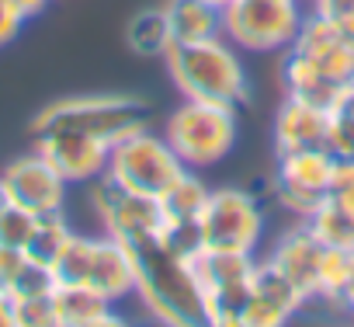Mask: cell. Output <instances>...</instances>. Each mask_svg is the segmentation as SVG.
I'll return each mask as SVG.
<instances>
[{
	"label": "cell",
	"instance_id": "cell-1",
	"mask_svg": "<svg viewBox=\"0 0 354 327\" xmlns=\"http://www.w3.org/2000/svg\"><path fill=\"white\" fill-rule=\"evenodd\" d=\"M129 258H132L136 296L153 320L170 324V327L205 324L202 285L195 279L192 258L177 254L163 233L129 244Z\"/></svg>",
	"mask_w": 354,
	"mask_h": 327
},
{
	"label": "cell",
	"instance_id": "cell-2",
	"mask_svg": "<svg viewBox=\"0 0 354 327\" xmlns=\"http://www.w3.org/2000/svg\"><path fill=\"white\" fill-rule=\"evenodd\" d=\"M163 67L174 87L181 91V98L226 105L236 112L250 101V77L243 56L226 35H212L202 42H177L163 56Z\"/></svg>",
	"mask_w": 354,
	"mask_h": 327
},
{
	"label": "cell",
	"instance_id": "cell-3",
	"mask_svg": "<svg viewBox=\"0 0 354 327\" xmlns=\"http://www.w3.org/2000/svg\"><path fill=\"white\" fill-rule=\"evenodd\" d=\"M163 136L188 171H209L233 153L240 139V118L236 108L185 98L167 115Z\"/></svg>",
	"mask_w": 354,
	"mask_h": 327
},
{
	"label": "cell",
	"instance_id": "cell-4",
	"mask_svg": "<svg viewBox=\"0 0 354 327\" xmlns=\"http://www.w3.org/2000/svg\"><path fill=\"white\" fill-rule=\"evenodd\" d=\"M149 118H153V108L136 94H80V98H59V101L46 105L35 115L32 132L77 129V132H91L104 143H118L122 136L149 125Z\"/></svg>",
	"mask_w": 354,
	"mask_h": 327
},
{
	"label": "cell",
	"instance_id": "cell-5",
	"mask_svg": "<svg viewBox=\"0 0 354 327\" xmlns=\"http://www.w3.org/2000/svg\"><path fill=\"white\" fill-rule=\"evenodd\" d=\"M53 275H56V282H66V285H87V289L101 292L104 299H111L115 306L125 303L129 296H136L129 247L108 233H97V237L73 233L66 251L53 265Z\"/></svg>",
	"mask_w": 354,
	"mask_h": 327
},
{
	"label": "cell",
	"instance_id": "cell-6",
	"mask_svg": "<svg viewBox=\"0 0 354 327\" xmlns=\"http://www.w3.org/2000/svg\"><path fill=\"white\" fill-rule=\"evenodd\" d=\"M188 168L181 164V157L174 153V146L167 143L163 132H153L149 125L122 136L118 143H111L108 153V178L136 195L146 199H163L174 182L181 178Z\"/></svg>",
	"mask_w": 354,
	"mask_h": 327
},
{
	"label": "cell",
	"instance_id": "cell-7",
	"mask_svg": "<svg viewBox=\"0 0 354 327\" xmlns=\"http://www.w3.org/2000/svg\"><path fill=\"white\" fill-rule=\"evenodd\" d=\"M306 11L302 0H226L223 35L240 53H285L295 42Z\"/></svg>",
	"mask_w": 354,
	"mask_h": 327
},
{
	"label": "cell",
	"instance_id": "cell-8",
	"mask_svg": "<svg viewBox=\"0 0 354 327\" xmlns=\"http://www.w3.org/2000/svg\"><path fill=\"white\" fill-rule=\"evenodd\" d=\"M202 244L212 251L257 254L268 233V213L261 199L247 188H212L198 216Z\"/></svg>",
	"mask_w": 354,
	"mask_h": 327
},
{
	"label": "cell",
	"instance_id": "cell-9",
	"mask_svg": "<svg viewBox=\"0 0 354 327\" xmlns=\"http://www.w3.org/2000/svg\"><path fill=\"white\" fill-rule=\"evenodd\" d=\"M337 168H340V160L326 146L278 153L274 178H271V199L295 220H309V213L330 195Z\"/></svg>",
	"mask_w": 354,
	"mask_h": 327
},
{
	"label": "cell",
	"instance_id": "cell-10",
	"mask_svg": "<svg viewBox=\"0 0 354 327\" xmlns=\"http://www.w3.org/2000/svg\"><path fill=\"white\" fill-rule=\"evenodd\" d=\"M91 206L97 213L101 233L115 237L125 247L149 240V237H160L167 230V216L160 209V199L136 195V192L115 185L108 175L91 182Z\"/></svg>",
	"mask_w": 354,
	"mask_h": 327
},
{
	"label": "cell",
	"instance_id": "cell-11",
	"mask_svg": "<svg viewBox=\"0 0 354 327\" xmlns=\"http://www.w3.org/2000/svg\"><path fill=\"white\" fill-rule=\"evenodd\" d=\"M0 188H4L8 202L35 213V216H49V213H63L66 209V192L70 182L53 168V164L32 150L15 157L4 171H0Z\"/></svg>",
	"mask_w": 354,
	"mask_h": 327
},
{
	"label": "cell",
	"instance_id": "cell-12",
	"mask_svg": "<svg viewBox=\"0 0 354 327\" xmlns=\"http://www.w3.org/2000/svg\"><path fill=\"white\" fill-rule=\"evenodd\" d=\"M35 150L70 185H91L108 171L111 143H104L91 132H77V129H39Z\"/></svg>",
	"mask_w": 354,
	"mask_h": 327
},
{
	"label": "cell",
	"instance_id": "cell-13",
	"mask_svg": "<svg viewBox=\"0 0 354 327\" xmlns=\"http://www.w3.org/2000/svg\"><path fill=\"white\" fill-rule=\"evenodd\" d=\"M306 306V296L268 261L261 258L250 279V299L243 313V327H278L288 324Z\"/></svg>",
	"mask_w": 354,
	"mask_h": 327
},
{
	"label": "cell",
	"instance_id": "cell-14",
	"mask_svg": "<svg viewBox=\"0 0 354 327\" xmlns=\"http://www.w3.org/2000/svg\"><path fill=\"white\" fill-rule=\"evenodd\" d=\"M323 251H326V244L299 220L292 230H285V233L271 244L268 261L306 296V303H313V299H316V289H319Z\"/></svg>",
	"mask_w": 354,
	"mask_h": 327
},
{
	"label": "cell",
	"instance_id": "cell-15",
	"mask_svg": "<svg viewBox=\"0 0 354 327\" xmlns=\"http://www.w3.org/2000/svg\"><path fill=\"white\" fill-rule=\"evenodd\" d=\"M271 139H274V153L326 146V108H319L313 101L285 98L274 112Z\"/></svg>",
	"mask_w": 354,
	"mask_h": 327
},
{
	"label": "cell",
	"instance_id": "cell-16",
	"mask_svg": "<svg viewBox=\"0 0 354 327\" xmlns=\"http://www.w3.org/2000/svg\"><path fill=\"white\" fill-rule=\"evenodd\" d=\"M351 46L354 42H347L337 28H330L323 18H316L313 11H306V21H302V28H299V35H295V42L288 49L309 56L330 77H337L340 84H347V77H351Z\"/></svg>",
	"mask_w": 354,
	"mask_h": 327
},
{
	"label": "cell",
	"instance_id": "cell-17",
	"mask_svg": "<svg viewBox=\"0 0 354 327\" xmlns=\"http://www.w3.org/2000/svg\"><path fill=\"white\" fill-rule=\"evenodd\" d=\"M53 306H56V327H108L122 324V313L111 299L87 285H66L56 282L53 289Z\"/></svg>",
	"mask_w": 354,
	"mask_h": 327
},
{
	"label": "cell",
	"instance_id": "cell-18",
	"mask_svg": "<svg viewBox=\"0 0 354 327\" xmlns=\"http://www.w3.org/2000/svg\"><path fill=\"white\" fill-rule=\"evenodd\" d=\"M347 84H340L337 77H330L309 56H302L295 49H285L281 53V91H285V98H299V101H313L319 108H330L333 98Z\"/></svg>",
	"mask_w": 354,
	"mask_h": 327
},
{
	"label": "cell",
	"instance_id": "cell-19",
	"mask_svg": "<svg viewBox=\"0 0 354 327\" xmlns=\"http://www.w3.org/2000/svg\"><path fill=\"white\" fill-rule=\"evenodd\" d=\"M167 18L177 42H202L223 35V4L216 0H167Z\"/></svg>",
	"mask_w": 354,
	"mask_h": 327
},
{
	"label": "cell",
	"instance_id": "cell-20",
	"mask_svg": "<svg viewBox=\"0 0 354 327\" xmlns=\"http://www.w3.org/2000/svg\"><path fill=\"white\" fill-rule=\"evenodd\" d=\"M129 49L142 60H163L174 49V32H170V18L167 8H146L132 18L129 32Z\"/></svg>",
	"mask_w": 354,
	"mask_h": 327
},
{
	"label": "cell",
	"instance_id": "cell-21",
	"mask_svg": "<svg viewBox=\"0 0 354 327\" xmlns=\"http://www.w3.org/2000/svg\"><path fill=\"white\" fill-rule=\"evenodd\" d=\"M326 247H340V251H354V209H347L344 202H337L333 195H326L309 220H302Z\"/></svg>",
	"mask_w": 354,
	"mask_h": 327
},
{
	"label": "cell",
	"instance_id": "cell-22",
	"mask_svg": "<svg viewBox=\"0 0 354 327\" xmlns=\"http://www.w3.org/2000/svg\"><path fill=\"white\" fill-rule=\"evenodd\" d=\"M209 185L198 178V171H185L174 182V188L160 199V209L167 216V223H198L205 202H209Z\"/></svg>",
	"mask_w": 354,
	"mask_h": 327
},
{
	"label": "cell",
	"instance_id": "cell-23",
	"mask_svg": "<svg viewBox=\"0 0 354 327\" xmlns=\"http://www.w3.org/2000/svg\"><path fill=\"white\" fill-rule=\"evenodd\" d=\"M73 233H77V230L66 223V216H63V213L39 216L35 233H32V240H28L25 254H28L32 261H39V265L53 268V265L59 261V254L66 251V244H70V237H73Z\"/></svg>",
	"mask_w": 354,
	"mask_h": 327
},
{
	"label": "cell",
	"instance_id": "cell-24",
	"mask_svg": "<svg viewBox=\"0 0 354 327\" xmlns=\"http://www.w3.org/2000/svg\"><path fill=\"white\" fill-rule=\"evenodd\" d=\"M326 150L337 160H354V87H344L326 108Z\"/></svg>",
	"mask_w": 354,
	"mask_h": 327
},
{
	"label": "cell",
	"instance_id": "cell-25",
	"mask_svg": "<svg viewBox=\"0 0 354 327\" xmlns=\"http://www.w3.org/2000/svg\"><path fill=\"white\" fill-rule=\"evenodd\" d=\"M35 223L39 216L15 206V202H4L0 206V247H15V251H25L32 233H35Z\"/></svg>",
	"mask_w": 354,
	"mask_h": 327
},
{
	"label": "cell",
	"instance_id": "cell-26",
	"mask_svg": "<svg viewBox=\"0 0 354 327\" xmlns=\"http://www.w3.org/2000/svg\"><path fill=\"white\" fill-rule=\"evenodd\" d=\"M306 8L337 28L347 42H354V0H306Z\"/></svg>",
	"mask_w": 354,
	"mask_h": 327
},
{
	"label": "cell",
	"instance_id": "cell-27",
	"mask_svg": "<svg viewBox=\"0 0 354 327\" xmlns=\"http://www.w3.org/2000/svg\"><path fill=\"white\" fill-rule=\"evenodd\" d=\"M15 303H18V327H56L53 292L35 299H15Z\"/></svg>",
	"mask_w": 354,
	"mask_h": 327
},
{
	"label": "cell",
	"instance_id": "cell-28",
	"mask_svg": "<svg viewBox=\"0 0 354 327\" xmlns=\"http://www.w3.org/2000/svg\"><path fill=\"white\" fill-rule=\"evenodd\" d=\"M25 265H28V254H25V251H15V247H0V289H4V292H11Z\"/></svg>",
	"mask_w": 354,
	"mask_h": 327
},
{
	"label": "cell",
	"instance_id": "cell-29",
	"mask_svg": "<svg viewBox=\"0 0 354 327\" xmlns=\"http://www.w3.org/2000/svg\"><path fill=\"white\" fill-rule=\"evenodd\" d=\"M25 15H21V8L15 4V0H0V46H8V42H15L18 39V32L25 28Z\"/></svg>",
	"mask_w": 354,
	"mask_h": 327
},
{
	"label": "cell",
	"instance_id": "cell-30",
	"mask_svg": "<svg viewBox=\"0 0 354 327\" xmlns=\"http://www.w3.org/2000/svg\"><path fill=\"white\" fill-rule=\"evenodd\" d=\"M330 195H333L337 202H344L347 209H354V160H340Z\"/></svg>",
	"mask_w": 354,
	"mask_h": 327
},
{
	"label": "cell",
	"instance_id": "cell-31",
	"mask_svg": "<svg viewBox=\"0 0 354 327\" xmlns=\"http://www.w3.org/2000/svg\"><path fill=\"white\" fill-rule=\"evenodd\" d=\"M0 327H18V303L4 289H0Z\"/></svg>",
	"mask_w": 354,
	"mask_h": 327
},
{
	"label": "cell",
	"instance_id": "cell-32",
	"mask_svg": "<svg viewBox=\"0 0 354 327\" xmlns=\"http://www.w3.org/2000/svg\"><path fill=\"white\" fill-rule=\"evenodd\" d=\"M15 4L21 8L25 18H35V15H42V11L49 8V0H15Z\"/></svg>",
	"mask_w": 354,
	"mask_h": 327
},
{
	"label": "cell",
	"instance_id": "cell-33",
	"mask_svg": "<svg viewBox=\"0 0 354 327\" xmlns=\"http://www.w3.org/2000/svg\"><path fill=\"white\" fill-rule=\"evenodd\" d=\"M340 310L354 313V275H351V282H347V289H344V296H340Z\"/></svg>",
	"mask_w": 354,
	"mask_h": 327
},
{
	"label": "cell",
	"instance_id": "cell-34",
	"mask_svg": "<svg viewBox=\"0 0 354 327\" xmlns=\"http://www.w3.org/2000/svg\"><path fill=\"white\" fill-rule=\"evenodd\" d=\"M347 87H354V46H351V77H347Z\"/></svg>",
	"mask_w": 354,
	"mask_h": 327
}]
</instances>
